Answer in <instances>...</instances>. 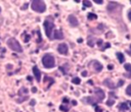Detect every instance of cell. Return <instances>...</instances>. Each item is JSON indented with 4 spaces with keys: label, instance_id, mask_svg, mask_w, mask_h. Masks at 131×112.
Returning a JSON list of instances; mask_svg holds the SVG:
<instances>
[{
    "label": "cell",
    "instance_id": "6da1fadb",
    "mask_svg": "<svg viewBox=\"0 0 131 112\" xmlns=\"http://www.w3.org/2000/svg\"><path fill=\"white\" fill-rule=\"evenodd\" d=\"M42 64L45 68H52L55 65V59L54 56L49 53L45 54L42 58Z\"/></svg>",
    "mask_w": 131,
    "mask_h": 112
},
{
    "label": "cell",
    "instance_id": "7a4b0ae2",
    "mask_svg": "<svg viewBox=\"0 0 131 112\" xmlns=\"http://www.w3.org/2000/svg\"><path fill=\"white\" fill-rule=\"evenodd\" d=\"M7 46L9 47L12 51H14V52H17V53L23 52V48H22L21 44L19 43V41H17L16 39H14V38L8 39V41H7Z\"/></svg>",
    "mask_w": 131,
    "mask_h": 112
},
{
    "label": "cell",
    "instance_id": "3957f363",
    "mask_svg": "<svg viewBox=\"0 0 131 112\" xmlns=\"http://www.w3.org/2000/svg\"><path fill=\"white\" fill-rule=\"evenodd\" d=\"M32 9L36 12H39V13H42L44 12L45 9H46V5H45V2L44 1H40V0H37V1H32Z\"/></svg>",
    "mask_w": 131,
    "mask_h": 112
},
{
    "label": "cell",
    "instance_id": "277c9868",
    "mask_svg": "<svg viewBox=\"0 0 131 112\" xmlns=\"http://www.w3.org/2000/svg\"><path fill=\"white\" fill-rule=\"evenodd\" d=\"M43 25H44V31L46 33V36L48 38H51V33H52V31H53V28H54L53 22L50 21V20H46L44 22V24H43Z\"/></svg>",
    "mask_w": 131,
    "mask_h": 112
},
{
    "label": "cell",
    "instance_id": "5b68a950",
    "mask_svg": "<svg viewBox=\"0 0 131 112\" xmlns=\"http://www.w3.org/2000/svg\"><path fill=\"white\" fill-rule=\"evenodd\" d=\"M95 97H96V102H101L104 97H106V94H104V92L100 89H96L95 90Z\"/></svg>",
    "mask_w": 131,
    "mask_h": 112
},
{
    "label": "cell",
    "instance_id": "8992f818",
    "mask_svg": "<svg viewBox=\"0 0 131 112\" xmlns=\"http://www.w3.org/2000/svg\"><path fill=\"white\" fill-rule=\"evenodd\" d=\"M57 51L62 54V55H67L68 54V51H69V48H68V45L66 43H63V44H59L58 47H57Z\"/></svg>",
    "mask_w": 131,
    "mask_h": 112
},
{
    "label": "cell",
    "instance_id": "52a82bcc",
    "mask_svg": "<svg viewBox=\"0 0 131 112\" xmlns=\"http://www.w3.org/2000/svg\"><path fill=\"white\" fill-rule=\"evenodd\" d=\"M68 20H69L70 25H72V27H77V25L79 24V22H78V20L75 15H70L68 18Z\"/></svg>",
    "mask_w": 131,
    "mask_h": 112
},
{
    "label": "cell",
    "instance_id": "ba28073f",
    "mask_svg": "<svg viewBox=\"0 0 131 112\" xmlns=\"http://www.w3.org/2000/svg\"><path fill=\"white\" fill-rule=\"evenodd\" d=\"M33 72H34L35 79L37 80V82H40V81H41V71L39 70V68H38L36 65L33 67Z\"/></svg>",
    "mask_w": 131,
    "mask_h": 112
},
{
    "label": "cell",
    "instance_id": "9c48e42d",
    "mask_svg": "<svg viewBox=\"0 0 131 112\" xmlns=\"http://www.w3.org/2000/svg\"><path fill=\"white\" fill-rule=\"evenodd\" d=\"M92 65H93V69L95 70V71H97V72H99V71H101L102 70V68H103V66H102V64L100 63V62H98V61H95L92 63Z\"/></svg>",
    "mask_w": 131,
    "mask_h": 112
},
{
    "label": "cell",
    "instance_id": "30bf717a",
    "mask_svg": "<svg viewBox=\"0 0 131 112\" xmlns=\"http://www.w3.org/2000/svg\"><path fill=\"white\" fill-rule=\"evenodd\" d=\"M53 38H54V39H57V40H59V39H63V38H64V34H63V32H62V31H59V30H57V31H54V35H53Z\"/></svg>",
    "mask_w": 131,
    "mask_h": 112
},
{
    "label": "cell",
    "instance_id": "8fae6325",
    "mask_svg": "<svg viewBox=\"0 0 131 112\" xmlns=\"http://www.w3.org/2000/svg\"><path fill=\"white\" fill-rule=\"evenodd\" d=\"M103 83L106 84V86H107V87H109V88H112V89H114V88H115L114 83H113L112 81H110V80H106V81H104Z\"/></svg>",
    "mask_w": 131,
    "mask_h": 112
},
{
    "label": "cell",
    "instance_id": "7c38bea8",
    "mask_svg": "<svg viewBox=\"0 0 131 112\" xmlns=\"http://www.w3.org/2000/svg\"><path fill=\"white\" fill-rule=\"evenodd\" d=\"M117 57L119 58V61L121 62V63H123L124 62V60H125V58H124V56H123V54H122V53H117Z\"/></svg>",
    "mask_w": 131,
    "mask_h": 112
},
{
    "label": "cell",
    "instance_id": "4fadbf2b",
    "mask_svg": "<svg viewBox=\"0 0 131 112\" xmlns=\"http://www.w3.org/2000/svg\"><path fill=\"white\" fill-rule=\"evenodd\" d=\"M87 18H88V20H90V21H92V20H96L97 19V16H96V14H94V13H88V15H87Z\"/></svg>",
    "mask_w": 131,
    "mask_h": 112
},
{
    "label": "cell",
    "instance_id": "5bb4252c",
    "mask_svg": "<svg viewBox=\"0 0 131 112\" xmlns=\"http://www.w3.org/2000/svg\"><path fill=\"white\" fill-rule=\"evenodd\" d=\"M114 103H115V99H114V98H111V97H110L109 101L107 102V105H108V106H113V105H114Z\"/></svg>",
    "mask_w": 131,
    "mask_h": 112
},
{
    "label": "cell",
    "instance_id": "9a60e30c",
    "mask_svg": "<svg viewBox=\"0 0 131 112\" xmlns=\"http://www.w3.org/2000/svg\"><path fill=\"white\" fill-rule=\"evenodd\" d=\"M121 110H125V109H128V105H127V103H122V104L120 105L119 107Z\"/></svg>",
    "mask_w": 131,
    "mask_h": 112
},
{
    "label": "cell",
    "instance_id": "2e32d148",
    "mask_svg": "<svg viewBox=\"0 0 131 112\" xmlns=\"http://www.w3.org/2000/svg\"><path fill=\"white\" fill-rule=\"evenodd\" d=\"M125 69H126V71L127 72H130L131 73V64L130 63H127V64H125Z\"/></svg>",
    "mask_w": 131,
    "mask_h": 112
},
{
    "label": "cell",
    "instance_id": "e0dca14e",
    "mask_svg": "<svg viewBox=\"0 0 131 112\" xmlns=\"http://www.w3.org/2000/svg\"><path fill=\"white\" fill-rule=\"evenodd\" d=\"M126 94L128 95V96L131 97V85H129L128 87H127V89H126Z\"/></svg>",
    "mask_w": 131,
    "mask_h": 112
},
{
    "label": "cell",
    "instance_id": "ac0fdd59",
    "mask_svg": "<svg viewBox=\"0 0 131 112\" xmlns=\"http://www.w3.org/2000/svg\"><path fill=\"white\" fill-rule=\"evenodd\" d=\"M72 82H73L74 84H77V85L81 83V81H80L79 77H75V79H73V80H72Z\"/></svg>",
    "mask_w": 131,
    "mask_h": 112
},
{
    "label": "cell",
    "instance_id": "d6986e66",
    "mask_svg": "<svg viewBox=\"0 0 131 112\" xmlns=\"http://www.w3.org/2000/svg\"><path fill=\"white\" fill-rule=\"evenodd\" d=\"M59 109L62 110V111H64V112H68V111H69V109H68L67 107H65V106H60Z\"/></svg>",
    "mask_w": 131,
    "mask_h": 112
},
{
    "label": "cell",
    "instance_id": "ffe728a7",
    "mask_svg": "<svg viewBox=\"0 0 131 112\" xmlns=\"http://www.w3.org/2000/svg\"><path fill=\"white\" fill-rule=\"evenodd\" d=\"M84 6L90 7V6H91V2H90V1H84Z\"/></svg>",
    "mask_w": 131,
    "mask_h": 112
},
{
    "label": "cell",
    "instance_id": "44dd1931",
    "mask_svg": "<svg viewBox=\"0 0 131 112\" xmlns=\"http://www.w3.org/2000/svg\"><path fill=\"white\" fill-rule=\"evenodd\" d=\"M95 112H103V110L100 107H95Z\"/></svg>",
    "mask_w": 131,
    "mask_h": 112
},
{
    "label": "cell",
    "instance_id": "7402d4cb",
    "mask_svg": "<svg viewBox=\"0 0 131 112\" xmlns=\"http://www.w3.org/2000/svg\"><path fill=\"white\" fill-rule=\"evenodd\" d=\"M127 15H128V19H129V21L131 22V8L128 10V13H127Z\"/></svg>",
    "mask_w": 131,
    "mask_h": 112
},
{
    "label": "cell",
    "instance_id": "603a6c76",
    "mask_svg": "<svg viewBox=\"0 0 131 112\" xmlns=\"http://www.w3.org/2000/svg\"><path fill=\"white\" fill-rule=\"evenodd\" d=\"M95 3H98V4H101L102 3V0H94Z\"/></svg>",
    "mask_w": 131,
    "mask_h": 112
},
{
    "label": "cell",
    "instance_id": "cb8c5ba5",
    "mask_svg": "<svg viewBox=\"0 0 131 112\" xmlns=\"http://www.w3.org/2000/svg\"><path fill=\"white\" fill-rule=\"evenodd\" d=\"M124 83V81H120L119 83H118V86H122V84Z\"/></svg>",
    "mask_w": 131,
    "mask_h": 112
},
{
    "label": "cell",
    "instance_id": "d4e9b609",
    "mask_svg": "<svg viewBox=\"0 0 131 112\" xmlns=\"http://www.w3.org/2000/svg\"><path fill=\"white\" fill-rule=\"evenodd\" d=\"M113 67H114V65H111V64H110V65H109V69H110V70L113 69Z\"/></svg>",
    "mask_w": 131,
    "mask_h": 112
},
{
    "label": "cell",
    "instance_id": "484cf974",
    "mask_svg": "<svg viewBox=\"0 0 131 112\" xmlns=\"http://www.w3.org/2000/svg\"><path fill=\"white\" fill-rule=\"evenodd\" d=\"M82 75H83V76L87 75V71H83V72H82Z\"/></svg>",
    "mask_w": 131,
    "mask_h": 112
},
{
    "label": "cell",
    "instance_id": "4316f807",
    "mask_svg": "<svg viewBox=\"0 0 131 112\" xmlns=\"http://www.w3.org/2000/svg\"><path fill=\"white\" fill-rule=\"evenodd\" d=\"M36 91H37V89H36V88H33V89H32V92H34V93L36 92Z\"/></svg>",
    "mask_w": 131,
    "mask_h": 112
},
{
    "label": "cell",
    "instance_id": "83f0119b",
    "mask_svg": "<svg viewBox=\"0 0 131 112\" xmlns=\"http://www.w3.org/2000/svg\"><path fill=\"white\" fill-rule=\"evenodd\" d=\"M64 102H65V103H68V102H69V101H68V100H67V99H66V98H65V99H64Z\"/></svg>",
    "mask_w": 131,
    "mask_h": 112
},
{
    "label": "cell",
    "instance_id": "f1b7e54d",
    "mask_svg": "<svg viewBox=\"0 0 131 112\" xmlns=\"http://www.w3.org/2000/svg\"><path fill=\"white\" fill-rule=\"evenodd\" d=\"M130 54H131V50H130Z\"/></svg>",
    "mask_w": 131,
    "mask_h": 112
},
{
    "label": "cell",
    "instance_id": "f546056e",
    "mask_svg": "<svg viewBox=\"0 0 131 112\" xmlns=\"http://www.w3.org/2000/svg\"><path fill=\"white\" fill-rule=\"evenodd\" d=\"M0 11H1V8H0Z\"/></svg>",
    "mask_w": 131,
    "mask_h": 112
},
{
    "label": "cell",
    "instance_id": "4dcf8cb0",
    "mask_svg": "<svg viewBox=\"0 0 131 112\" xmlns=\"http://www.w3.org/2000/svg\"><path fill=\"white\" fill-rule=\"evenodd\" d=\"M130 105H131V103H130Z\"/></svg>",
    "mask_w": 131,
    "mask_h": 112
}]
</instances>
